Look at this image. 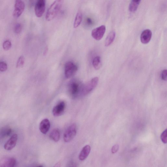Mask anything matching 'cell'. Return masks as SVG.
Returning a JSON list of instances; mask_svg holds the SVG:
<instances>
[{"instance_id":"cell-1","label":"cell","mask_w":167,"mask_h":167,"mask_svg":"<svg viewBox=\"0 0 167 167\" xmlns=\"http://www.w3.org/2000/svg\"><path fill=\"white\" fill-rule=\"evenodd\" d=\"M65 0H56L48 9L46 15V20H52L55 18L61 9Z\"/></svg>"},{"instance_id":"cell-2","label":"cell","mask_w":167,"mask_h":167,"mask_svg":"<svg viewBox=\"0 0 167 167\" xmlns=\"http://www.w3.org/2000/svg\"><path fill=\"white\" fill-rule=\"evenodd\" d=\"M99 81L98 77H95L88 82L82 86V93L84 95H87L95 88L97 85Z\"/></svg>"},{"instance_id":"cell-3","label":"cell","mask_w":167,"mask_h":167,"mask_svg":"<svg viewBox=\"0 0 167 167\" xmlns=\"http://www.w3.org/2000/svg\"><path fill=\"white\" fill-rule=\"evenodd\" d=\"M77 132L76 125L75 124H72L66 129L64 134V140L67 143L71 141L76 135Z\"/></svg>"},{"instance_id":"cell-4","label":"cell","mask_w":167,"mask_h":167,"mask_svg":"<svg viewBox=\"0 0 167 167\" xmlns=\"http://www.w3.org/2000/svg\"><path fill=\"white\" fill-rule=\"evenodd\" d=\"M82 86H81L80 82L76 80L72 81L69 83L68 90L71 95L73 97H76L80 91L82 92Z\"/></svg>"},{"instance_id":"cell-5","label":"cell","mask_w":167,"mask_h":167,"mask_svg":"<svg viewBox=\"0 0 167 167\" xmlns=\"http://www.w3.org/2000/svg\"><path fill=\"white\" fill-rule=\"evenodd\" d=\"M77 67L74 63L69 62L66 63L65 67V74L67 78H71L77 72Z\"/></svg>"},{"instance_id":"cell-6","label":"cell","mask_w":167,"mask_h":167,"mask_svg":"<svg viewBox=\"0 0 167 167\" xmlns=\"http://www.w3.org/2000/svg\"><path fill=\"white\" fill-rule=\"evenodd\" d=\"M25 9V4L22 0H16L13 16L15 18L19 17L22 14Z\"/></svg>"},{"instance_id":"cell-7","label":"cell","mask_w":167,"mask_h":167,"mask_svg":"<svg viewBox=\"0 0 167 167\" xmlns=\"http://www.w3.org/2000/svg\"><path fill=\"white\" fill-rule=\"evenodd\" d=\"M45 0H37L35 7V13L38 17H41L44 13L45 9Z\"/></svg>"},{"instance_id":"cell-8","label":"cell","mask_w":167,"mask_h":167,"mask_svg":"<svg viewBox=\"0 0 167 167\" xmlns=\"http://www.w3.org/2000/svg\"><path fill=\"white\" fill-rule=\"evenodd\" d=\"M106 31L105 26L102 25L93 29L92 32V37L96 40L99 41L102 38Z\"/></svg>"},{"instance_id":"cell-9","label":"cell","mask_w":167,"mask_h":167,"mask_svg":"<svg viewBox=\"0 0 167 167\" xmlns=\"http://www.w3.org/2000/svg\"><path fill=\"white\" fill-rule=\"evenodd\" d=\"M65 108V104L64 102H60L54 107L53 109L52 113L54 116L58 117L64 113Z\"/></svg>"},{"instance_id":"cell-10","label":"cell","mask_w":167,"mask_h":167,"mask_svg":"<svg viewBox=\"0 0 167 167\" xmlns=\"http://www.w3.org/2000/svg\"><path fill=\"white\" fill-rule=\"evenodd\" d=\"M18 139V135L15 134L12 135L4 145L5 149L10 151L16 146Z\"/></svg>"},{"instance_id":"cell-11","label":"cell","mask_w":167,"mask_h":167,"mask_svg":"<svg viewBox=\"0 0 167 167\" xmlns=\"http://www.w3.org/2000/svg\"><path fill=\"white\" fill-rule=\"evenodd\" d=\"M16 164V160L13 158H5L0 160V167H13Z\"/></svg>"},{"instance_id":"cell-12","label":"cell","mask_w":167,"mask_h":167,"mask_svg":"<svg viewBox=\"0 0 167 167\" xmlns=\"http://www.w3.org/2000/svg\"><path fill=\"white\" fill-rule=\"evenodd\" d=\"M152 33L149 29L145 30L143 32L140 36V40L142 44H146L151 40Z\"/></svg>"},{"instance_id":"cell-13","label":"cell","mask_w":167,"mask_h":167,"mask_svg":"<svg viewBox=\"0 0 167 167\" xmlns=\"http://www.w3.org/2000/svg\"><path fill=\"white\" fill-rule=\"evenodd\" d=\"M50 127V121L47 118L42 120L39 124V129L43 134H45L49 130Z\"/></svg>"},{"instance_id":"cell-14","label":"cell","mask_w":167,"mask_h":167,"mask_svg":"<svg viewBox=\"0 0 167 167\" xmlns=\"http://www.w3.org/2000/svg\"><path fill=\"white\" fill-rule=\"evenodd\" d=\"M91 147L90 145H87L84 146L82 150L79 155V159L81 161L85 160L90 153Z\"/></svg>"},{"instance_id":"cell-15","label":"cell","mask_w":167,"mask_h":167,"mask_svg":"<svg viewBox=\"0 0 167 167\" xmlns=\"http://www.w3.org/2000/svg\"><path fill=\"white\" fill-rule=\"evenodd\" d=\"M115 36H116V33L114 31H112L109 33L105 42V45L106 47H108L113 43Z\"/></svg>"},{"instance_id":"cell-16","label":"cell","mask_w":167,"mask_h":167,"mask_svg":"<svg viewBox=\"0 0 167 167\" xmlns=\"http://www.w3.org/2000/svg\"><path fill=\"white\" fill-rule=\"evenodd\" d=\"M49 137L54 141L56 142L58 141L60 138L59 130L57 129H54L52 130L49 134Z\"/></svg>"},{"instance_id":"cell-17","label":"cell","mask_w":167,"mask_h":167,"mask_svg":"<svg viewBox=\"0 0 167 167\" xmlns=\"http://www.w3.org/2000/svg\"><path fill=\"white\" fill-rule=\"evenodd\" d=\"M141 0H131L129 6V10L130 11L134 12L137 10Z\"/></svg>"},{"instance_id":"cell-18","label":"cell","mask_w":167,"mask_h":167,"mask_svg":"<svg viewBox=\"0 0 167 167\" xmlns=\"http://www.w3.org/2000/svg\"><path fill=\"white\" fill-rule=\"evenodd\" d=\"M82 14L80 11H79L76 16L74 21V27L76 28L80 25L82 20Z\"/></svg>"},{"instance_id":"cell-19","label":"cell","mask_w":167,"mask_h":167,"mask_svg":"<svg viewBox=\"0 0 167 167\" xmlns=\"http://www.w3.org/2000/svg\"><path fill=\"white\" fill-rule=\"evenodd\" d=\"M11 132V130L8 127H5L0 130V138H3L9 135Z\"/></svg>"},{"instance_id":"cell-20","label":"cell","mask_w":167,"mask_h":167,"mask_svg":"<svg viewBox=\"0 0 167 167\" xmlns=\"http://www.w3.org/2000/svg\"><path fill=\"white\" fill-rule=\"evenodd\" d=\"M93 67L95 70H99L101 66V57L97 56L94 59L92 62Z\"/></svg>"},{"instance_id":"cell-21","label":"cell","mask_w":167,"mask_h":167,"mask_svg":"<svg viewBox=\"0 0 167 167\" xmlns=\"http://www.w3.org/2000/svg\"><path fill=\"white\" fill-rule=\"evenodd\" d=\"M25 62V59L23 56H21L18 59L17 64L16 67L17 68H20L23 66Z\"/></svg>"},{"instance_id":"cell-22","label":"cell","mask_w":167,"mask_h":167,"mask_svg":"<svg viewBox=\"0 0 167 167\" xmlns=\"http://www.w3.org/2000/svg\"><path fill=\"white\" fill-rule=\"evenodd\" d=\"M11 47V42L8 40L5 41L3 44V47L4 49L6 51L9 50Z\"/></svg>"},{"instance_id":"cell-23","label":"cell","mask_w":167,"mask_h":167,"mask_svg":"<svg viewBox=\"0 0 167 167\" xmlns=\"http://www.w3.org/2000/svg\"><path fill=\"white\" fill-rule=\"evenodd\" d=\"M167 130L166 129L162 133L161 136V138L164 143H167Z\"/></svg>"},{"instance_id":"cell-24","label":"cell","mask_w":167,"mask_h":167,"mask_svg":"<svg viewBox=\"0 0 167 167\" xmlns=\"http://www.w3.org/2000/svg\"><path fill=\"white\" fill-rule=\"evenodd\" d=\"M8 67L7 64L4 62H0V71L4 72L7 70Z\"/></svg>"},{"instance_id":"cell-25","label":"cell","mask_w":167,"mask_h":167,"mask_svg":"<svg viewBox=\"0 0 167 167\" xmlns=\"http://www.w3.org/2000/svg\"><path fill=\"white\" fill-rule=\"evenodd\" d=\"M22 29V26L20 23H17L14 27V32L15 33L19 34L20 33Z\"/></svg>"},{"instance_id":"cell-26","label":"cell","mask_w":167,"mask_h":167,"mask_svg":"<svg viewBox=\"0 0 167 167\" xmlns=\"http://www.w3.org/2000/svg\"><path fill=\"white\" fill-rule=\"evenodd\" d=\"M161 77L162 80L166 81L167 80V71L166 70H164L161 73Z\"/></svg>"},{"instance_id":"cell-27","label":"cell","mask_w":167,"mask_h":167,"mask_svg":"<svg viewBox=\"0 0 167 167\" xmlns=\"http://www.w3.org/2000/svg\"><path fill=\"white\" fill-rule=\"evenodd\" d=\"M119 149V145L118 144L115 145L112 148V152L113 153L117 152Z\"/></svg>"},{"instance_id":"cell-28","label":"cell","mask_w":167,"mask_h":167,"mask_svg":"<svg viewBox=\"0 0 167 167\" xmlns=\"http://www.w3.org/2000/svg\"><path fill=\"white\" fill-rule=\"evenodd\" d=\"M87 23L89 25H92L93 23V21L92 19L90 18H87L86 19Z\"/></svg>"},{"instance_id":"cell-29","label":"cell","mask_w":167,"mask_h":167,"mask_svg":"<svg viewBox=\"0 0 167 167\" xmlns=\"http://www.w3.org/2000/svg\"><path fill=\"white\" fill-rule=\"evenodd\" d=\"M47 51H48V48H45V50H44V54H46L47 53Z\"/></svg>"}]
</instances>
